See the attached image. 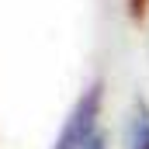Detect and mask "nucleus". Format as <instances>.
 Instances as JSON below:
<instances>
[{"instance_id": "1", "label": "nucleus", "mask_w": 149, "mask_h": 149, "mask_svg": "<svg viewBox=\"0 0 149 149\" xmlns=\"http://www.w3.org/2000/svg\"><path fill=\"white\" fill-rule=\"evenodd\" d=\"M97 118H101V83H94L76 101V108L70 111V118H66V125H63V132H59L52 149H87V142L101 132Z\"/></svg>"}, {"instance_id": "3", "label": "nucleus", "mask_w": 149, "mask_h": 149, "mask_svg": "<svg viewBox=\"0 0 149 149\" xmlns=\"http://www.w3.org/2000/svg\"><path fill=\"white\" fill-rule=\"evenodd\" d=\"M128 3H132V17H142L149 7V0H128Z\"/></svg>"}, {"instance_id": "4", "label": "nucleus", "mask_w": 149, "mask_h": 149, "mask_svg": "<svg viewBox=\"0 0 149 149\" xmlns=\"http://www.w3.org/2000/svg\"><path fill=\"white\" fill-rule=\"evenodd\" d=\"M87 149H108V146H104V135H101V132H97V135H94V139H90V142H87Z\"/></svg>"}, {"instance_id": "2", "label": "nucleus", "mask_w": 149, "mask_h": 149, "mask_svg": "<svg viewBox=\"0 0 149 149\" xmlns=\"http://www.w3.org/2000/svg\"><path fill=\"white\" fill-rule=\"evenodd\" d=\"M128 149H149V108L139 104L128 125Z\"/></svg>"}]
</instances>
